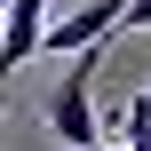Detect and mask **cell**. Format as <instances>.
Listing matches in <instances>:
<instances>
[{
  "label": "cell",
  "mask_w": 151,
  "mask_h": 151,
  "mask_svg": "<svg viewBox=\"0 0 151 151\" xmlns=\"http://www.w3.org/2000/svg\"><path fill=\"white\" fill-rule=\"evenodd\" d=\"M96 151H127V143H96Z\"/></svg>",
  "instance_id": "8992f818"
},
{
  "label": "cell",
  "mask_w": 151,
  "mask_h": 151,
  "mask_svg": "<svg viewBox=\"0 0 151 151\" xmlns=\"http://www.w3.org/2000/svg\"><path fill=\"white\" fill-rule=\"evenodd\" d=\"M0 16H8V0H0Z\"/></svg>",
  "instance_id": "52a82bcc"
},
{
  "label": "cell",
  "mask_w": 151,
  "mask_h": 151,
  "mask_svg": "<svg viewBox=\"0 0 151 151\" xmlns=\"http://www.w3.org/2000/svg\"><path fill=\"white\" fill-rule=\"evenodd\" d=\"M119 127H127V151H151V88H135V96H127Z\"/></svg>",
  "instance_id": "277c9868"
},
{
  "label": "cell",
  "mask_w": 151,
  "mask_h": 151,
  "mask_svg": "<svg viewBox=\"0 0 151 151\" xmlns=\"http://www.w3.org/2000/svg\"><path fill=\"white\" fill-rule=\"evenodd\" d=\"M111 32H127V0H80V8H64V16L48 24V48H40V56H88V48H104Z\"/></svg>",
  "instance_id": "7a4b0ae2"
},
{
  "label": "cell",
  "mask_w": 151,
  "mask_h": 151,
  "mask_svg": "<svg viewBox=\"0 0 151 151\" xmlns=\"http://www.w3.org/2000/svg\"><path fill=\"white\" fill-rule=\"evenodd\" d=\"M96 56H104V48L72 56V72H64L56 96H48V135L72 143V151H96L104 143V119H96Z\"/></svg>",
  "instance_id": "6da1fadb"
},
{
  "label": "cell",
  "mask_w": 151,
  "mask_h": 151,
  "mask_svg": "<svg viewBox=\"0 0 151 151\" xmlns=\"http://www.w3.org/2000/svg\"><path fill=\"white\" fill-rule=\"evenodd\" d=\"M127 32H151V0H127Z\"/></svg>",
  "instance_id": "5b68a950"
},
{
  "label": "cell",
  "mask_w": 151,
  "mask_h": 151,
  "mask_svg": "<svg viewBox=\"0 0 151 151\" xmlns=\"http://www.w3.org/2000/svg\"><path fill=\"white\" fill-rule=\"evenodd\" d=\"M48 24H56V8H48V0H8V24H0V80H8V72H24V64L48 48Z\"/></svg>",
  "instance_id": "3957f363"
}]
</instances>
